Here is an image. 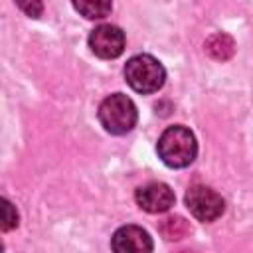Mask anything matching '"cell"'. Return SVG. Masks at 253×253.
<instances>
[{"instance_id":"cell-5","label":"cell","mask_w":253,"mask_h":253,"mask_svg":"<svg viewBox=\"0 0 253 253\" xmlns=\"http://www.w3.org/2000/svg\"><path fill=\"white\" fill-rule=\"evenodd\" d=\"M89 47L101 59H115L125 49V32L113 24H101L89 34Z\"/></svg>"},{"instance_id":"cell-4","label":"cell","mask_w":253,"mask_h":253,"mask_svg":"<svg viewBox=\"0 0 253 253\" xmlns=\"http://www.w3.org/2000/svg\"><path fill=\"white\" fill-rule=\"evenodd\" d=\"M186 208L200 221H215L225 211L223 198L210 186L196 184L186 192Z\"/></svg>"},{"instance_id":"cell-9","label":"cell","mask_w":253,"mask_h":253,"mask_svg":"<svg viewBox=\"0 0 253 253\" xmlns=\"http://www.w3.org/2000/svg\"><path fill=\"white\" fill-rule=\"evenodd\" d=\"M158 229L164 235V239L174 241V239H182V237H186L190 233V223L180 215H170V217L162 219Z\"/></svg>"},{"instance_id":"cell-6","label":"cell","mask_w":253,"mask_h":253,"mask_svg":"<svg viewBox=\"0 0 253 253\" xmlns=\"http://www.w3.org/2000/svg\"><path fill=\"white\" fill-rule=\"evenodd\" d=\"M113 253H152L154 243L146 229L138 225H123L111 237Z\"/></svg>"},{"instance_id":"cell-10","label":"cell","mask_w":253,"mask_h":253,"mask_svg":"<svg viewBox=\"0 0 253 253\" xmlns=\"http://www.w3.org/2000/svg\"><path fill=\"white\" fill-rule=\"evenodd\" d=\"M73 8L83 14L85 18L89 20H99V18H105L111 10H113V4L111 2H103V0H97V2H73Z\"/></svg>"},{"instance_id":"cell-7","label":"cell","mask_w":253,"mask_h":253,"mask_svg":"<svg viewBox=\"0 0 253 253\" xmlns=\"http://www.w3.org/2000/svg\"><path fill=\"white\" fill-rule=\"evenodd\" d=\"M134 200L140 210L148 213H164L174 206V192L164 182H150L136 190Z\"/></svg>"},{"instance_id":"cell-12","label":"cell","mask_w":253,"mask_h":253,"mask_svg":"<svg viewBox=\"0 0 253 253\" xmlns=\"http://www.w3.org/2000/svg\"><path fill=\"white\" fill-rule=\"evenodd\" d=\"M28 16H34V18H38L40 14H42V10H43V6L40 4V2H32V4H24V2H20L18 4Z\"/></svg>"},{"instance_id":"cell-8","label":"cell","mask_w":253,"mask_h":253,"mask_svg":"<svg viewBox=\"0 0 253 253\" xmlns=\"http://www.w3.org/2000/svg\"><path fill=\"white\" fill-rule=\"evenodd\" d=\"M233 40L229 38V36H225V34H213L208 42H206V49H208V53L213 57V59H227V57H231V53H233Z\"/></svg>"},{"instance_id":"cell-11","label":"cell","mask_w":253,"mask_h":253,"mask_svg":"<svg viewBox=\"0 0 253 253\" xmlns=\"http://www.w3.org/2000/svg\"><path fill=\"white\" fill-rule=\"evenodd\" d=\"M16 225H18V211L6 198H2V229L8 231Z\"/></svg>"},{"instance_id":"cell-1","label":"cell","mask_w":253,"mask_h":253,"mask_svg":"<svg viewBox=\"0 0 253 253\" xmlns=\"http://www.w3.org/2000/svg\"><path fill=\"white\" fill-rule=\"evenodd\" d=\"M160 160L168 168H186L196 160L198 142L194 132L184 125H172L162 130L156 144Z\"/></svg>"},{"instance_id":"cell-2","label":"cell","mask_w":253,"mask_h":253,"mask_svg":"<svg viewBox=\"0 0 253 253\" xmlns=\"http://www.w3.org/2000/svg\"><path fill=\"white\" fill-rule=\"evenodd\" d=\"M101 126L111 134H126L138 121L136 105L125 93H113L105 97L97 111Z\"/></svg>"},{"instance_id":"cell-3","label":"cell","mask_w":253,"mask_h":253,"mask_svg":"<svg viewBox=\"0 0 253 253\" xmlns=\"http://www.w3.org/2000/svg\"><path fill=\"white\" fill-rule=\"evenodd\" d=\"M125 79L136 93L148 95V93H156L164 85L166 69L156 57L148 53H140L126 61Z\"/></svg>"}]
</instances>
